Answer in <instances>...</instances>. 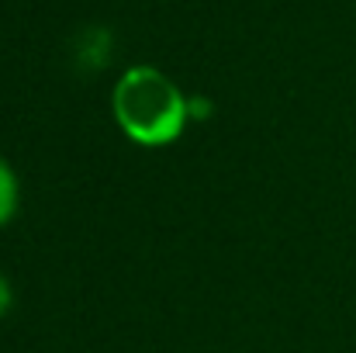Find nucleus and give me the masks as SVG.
<instances>
[{
  "label": "nucleus",
  "mask_w": 356,
  "mask_h": 353,
  "mask_svg": "<svg viewBox=\"0 0 356 353\" xmlns=\"http://www.w3.org/2000/svg\"><path fill=\"white\" fill-rule=\"evenodd\" d=\"M111 108L118 128L145 149H159L180 139L191 101L180 94V87L156 66H131L121 73L111 94Z\"/></svg>",
  "instance_id": "1"
},
{
  "label": "nucleus",
  "mask_w": 356,
  "mask_h": 353,
  "mask_svg": "<svg viewBox=\"0 0 356 353\" xmlns=\"http://www.w3.org/2000/svg\"><path fill=\"white\" fill-rule=\"evenodd\" d=\"M17 201H21V187H17V173L10 170V163L0 156V229L14 219L17 212Z\"/></svg>",
  "instance_id": "2"
},
{
  "label": "nucleus",
  "mask_w": 356,
  "mask_h": 353,
  "mask_svg": "<svg viewBox=\"0 0 356 353\" xmlns=\"http://www.w3.org/2000/svg\"><path fill=\"white\" fill-rule=\"evenodd\" d=\"M10 301H14V291H10V284H7V277L0 274V315H7V308H10Z\"/></svg>",
  "instance_id": "3"
}]
</instances>
